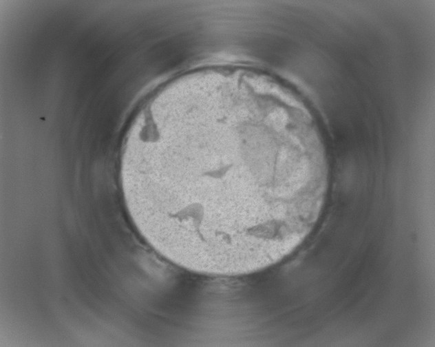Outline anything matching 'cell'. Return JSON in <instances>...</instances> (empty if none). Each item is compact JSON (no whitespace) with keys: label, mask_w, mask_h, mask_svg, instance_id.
<instances>
[{"label":"cell","mask_w":435,"mask_h":347,"mask_svg":"<svg viewBox=\"0 0 435 347\" xmlns=\"http://www.w3.org/2000/svg\"><path fill=\"white\" fill-rule=\"evenodd\" d=\"M151 155L152 167L172 173L150 170L144 189L193 222L232 224L288 205L292 154L206 134Z\"/></svg>","instance_id":"obj_1"}]
</instances>
